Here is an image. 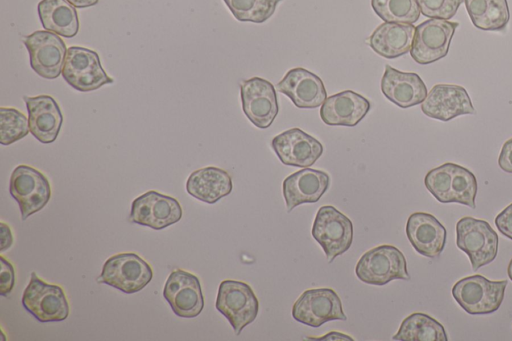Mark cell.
<instances>
[{"label": "cell", "instance_id": "cell-20", "mask_svg": "<svg viewBox=\"0 0 512 341\" xmlns=\"http://www.w3.org/2000/svg\"><path fill=\"white\" fill-rule=\"evenodd\" d=\"M330 183L329 175L321 170L303 168L288 177L282 184L287 211L303 203H315L327 191Z\"/></svg>", "mask_w": 512, "mask_h": 341}, {"label": "cell", "instance_id": "cell-8", "mask_svg": "<svg viewBox=\"0 0 512 341\" xmlns=\"http://www.w3.org/2000/svg\"><path fill=\"white\" fill-rule=\"evenodd\" d=\"M62 76L72 88L80 92L93 91L113 83V79L102 68L99 55L79 46L67 49Z\"/></svg>", "mask_w": 512, "mask_h": 341}, {"label": "cell", "instance_id": "cell-15", "mask_svg": "<svg viewBox=\"0 0 512 341\" xmlns=\"http://www.w3.org/2000/svg\"><path fill=\"white\" fill-rule=\"evenodd\" d=\"M242 109L258 128H268L278 114L276 90L271 82L260 77L244 80L240 84Z\"/></svg>", "mask_w": 512, "mask_h": 341}, {"label": "cell", "instance_id": "cell-6", "mask_svg": "<svg viewBox=\"0 0 512 341\" xmlns=\"http://www.w3.org/2000/svg\"><path fill=\"white\" fill-rule=\"evenodd\" d=\"M311 233L331 263L350 248L353 241V224L334 206L325 205L317 211Z\"/></svg>", "mask_w": 512, "mask_h": 341}, {"label": "cell", "instance_id": "cell-30", "mask_svg": "<svg viewBox=\"0 0 512 341\" xmlns=\"http://www.w3.org/2000/svg\"><path fill=\"white\" fill-rule=\"evenodd\" d=\"M233 16L241 22L263 23L275 12L282 0H223Z\"/></svg>", "mask_w": 512, "mask_h": 341}, {"label": "cell", "instance_id": "cell-25", "mask_svg": "<svg viewBox=\"0 0 512 341\" xmlns=\"http://www.w3.org/2000/svg\"><path fill=\"white\" fill-rule=\"evenodd\" d=\"M232 179L221 168L208 166L192 172L186 182L189 195L202 202L213 204L232 191Z\"/></svg>", "mask_w": 512, "mask_h": 341}, {"label": "cell", "instance_id": "cell-27", "mask_svg": "<svg viewBox=\"0 0 512 341\" xmlns=\"http://www.w3.org/2000/svg\"><path fill=\"white\" fill-rule=\"evenodd\" d=\"M473 25L485 31H501L508 24L507 0H464Z\"/></svg>", "mask_w": 512, "mask_h": 341}, {"label": "cell", "instance_id": "cell-28", "mask_svg": "<svg viewBox=\"0 0 512 341\" xmlns=\"http://www.w3.org/2000/svg\"><path fill=\"white\" fill-rule=\"evenodd\" d=\"M401 341H448L443 325L433 317L416 312L406 317L392 337Z\"/></svg>", "mask_w": 512, "mask_h": 341}, {"label": "cell", "instance_id": "cell-37", "mask_svg": "<svg viewBox=\"0 0 512 341\" xmlns=\"http://www.w3.org/2000/svg\"><path fill=\"white\" fill-rule=\"evenodd\" d=\"M498 165L503 171L512 173V138L503 144L498 158Z\"/></svg>", "mask_w": 512, "mask_h": 341}, {"label": "cell", "instance_id": "cell-17", "mask_svg": "<svg viewBox=\"0 0 512 341\" xmlns=\"http://www.w3.org/2000/svg\"><path fill=\"white\" fill-rule=\"evenodd\" d=\"M421 110L426 116L444 122L476 113L466 89L454 84L433 86L421 103Z\"/></svg>", "mask_w": 512, "mask_h": 341}, {"label": "cell", "instance_id": "cell-10", "mask_svg": "<svg viewBox=\"0 0 512 341\" xmlns=\"http://www.w3.org/2000/svg\"><path fill=\"white\" fill-rule=\"evenodd\" d=\"M292 317L297 322L318 328L333 321H346L342 302L331 288H315L304 291L292 307Z\"/></svg>", "mask_w": 512, "mask_h": 341}, {"label": "cell", "instance_id": "cell-21", "mask_svg": "<svg viewBox=\"0 0 512 341\" xmlns=\"http://www.w3.org/2000/svg\"><path fill=\"white\" fill-rule=\"evenodd\" d=\"M23 100L26 103L32 135L44 144L54 142L63 123L58 103L50 95L24 96Z\"/></svg>", "mask_w": 512, "mask_h": 341}, {"label": "cell", "instance_id": "cell-11", "mask_svg": "<svg viewBox=\"0 0 512 341\" xmlns=\"http://www.w3.org/2000/svg\"><path fill=\"white\" fill-rule=\"evenodd\" d=\"M458 22L430 18L415 28L411 57L421 65H427L444 58L449 51Z\"/></svg>", "mask_w": 512, "mask_h": 341}, {"label": "cell", "instance_id": "cell-2", "mask_svg": "<svg viewBox=\"0 0 512 341\" xmlns=\"http://www.w3.org/2000/svg\"><path fill=\"white\" fill-rule=\"evenodd\" d=\"M355 274L360 281L377 286L396 279L410 280L404 254L392 245H380L364 253Z\"/></svg>", "mask_w": 512, "mask_h": 341}, {"label": "cell", "instance_id": "cell-13", "mask_svg": "<svg viewBox=\"0 0 512 341\" xmlns=\"http://www.w3.org/2000/svg\"><path fill=\"white\" fill-rule=\"evenodd\" d=\"M182 217V208L175 198L150 190L131 204L130 221L154 230L164 229L177 223Z\"/></svg>", "mask_w": 512, "mask_h": 341}, {"label": "cell", "instance_id": "cell-24", "mask_svg": "<svg viewBox=\"0 0 512 341\" xmlns=\"http://www.w3.org/2000/svg\"><path fill=\"white\" fill-rule=\"evenodd\" d=\"M415 28L413 24L384 22L370 35L369 46L384 58H398L410 52Z\"/></svg>", "mask_w": 512, "mask_h": 341}, {"label": "cell", "instance_id": "cell-29", "mask_svg": "<svg viewBox=\"0 0 512 341\" xmlns=\"http://www.w3.org/2000/svg\"><path fill=\"white\" fill-rule=\"evenodd\" d=\"M371 6L385 22L413 24L421 13L416 0H371Z\"/></svg>", "mask_w": 512, "mask_h": 341}, {"label": "cell", "instance_id": "cell-36", "mask_svg": "<svg viewBox=\"0 0 512 341\" xmlns=\"http://www.w3.org/2000/svg\"><path fill=\"white\" fill-rule=\"evenodd\" d=\"M494 222L498 231L512 240V203L496 216Z\"/></svg>", "mask_w": 512, "mask_h": 341}, {"label": "cell", "instance_id": "cell-22", "mask_svg": "<svg viewBox=\"0 0 512 341\" xmlns=\"http://www.w3.org/2000/svg\"><path fill=\"white\" fill-rule=\"evenodd\" d=\"M381 91L388 100L401 108L421 104L427 96V87L418 74L402 72L390 65H385Z\"/></svg>", "mask_w": 512, "mask_h": 341}, {"label": "cell", "instance_id": "cell-23", "mask_svg": "<svg viewBox=\"0 0 512 341\" xmlns=\"http://www.w3.org/2000/svg\"><path fill=\"white\" fill-rule=\"evenodd\" d=\"M370 102L362 95L345 90L327 97L320 108L322 121L331 126H356L370 110Z\"/></svg>", "mask_w": 512, "mask_h": 341}, {"label": "cell", "instance_id": "cell-40", "mask_svg": "<svg viewBox=\"0 0 512 341\" xmlns=\"http://www.w3.org/2000/svg\"><path fill=\"white\" fill-rule=\"evenodd\" d=\"M67 1L76 8H86V7L96 5L99 0H67Z\"/></svg>", "mask_w": 512, "mask_h": 341}, {"label": "cell", "instance_id": "cell-19", "mask_svg": "<svg viewBox=\"0 0 512 341\" xmlns=\"http://www.w3.org/2000/svg\"><path fill=\"white\" fill-rule=\"evenodd\" d=\"M277 89L287 95L298 108H316L327 98L322 80L304 68H293L277 84Z\"/></svg>", "mask_w": 512, "mask_h": 341}, {"label": "cell", "instance_id": "cell-34", "mask_svg": "<svg viewBox=\"0 0 512 341\" xmlns=\"http://www.w3.org/2000/svg\"><path fill=\"white\" fill-rule=\"evenodd\" d=\"M420 12L428 18L449 20L464 0H416Z\"/></svg>", "mask_w": 512, "mask_h": 341}, {"label": "cell", "instance_id": "cell-39", "mask_svg": "<svg viewBox=\"0 0 512 341\" xmlns=\"http://www.w3.org/2000/svg\"><path fill=\"white\" fill-rule=\"evenodd\" d=\"M306 339L307 340H317V341H322V340H326V341H331V340H349V341H354V339L352 337H350L349 335H346V334H343V333H340V332H336V331L329 332L326 335H323L321 337H308Z\"/></svg>", "mask_w": 512, "mask_h": 341}, {"label": "cell", "instance_id": "cell-32", "mask_svg": "<svg viewBox=\"0 0 512 341\" xmlns=\"http://www.w3.org/2000/svg\"><path fill=\"white\" fill-rule=\"evenodd\" d=\"M29 121L15 108H0V143L10 145L29 133Z\"/></svg>", "mask_w": 512, "mask_h": 341}, {"label": "cell", "instance_id": "cell-26", "mask_svg": "<svg viewBox=\"0 0 512 341\" xmlns=\"http://www.w3.org/2000/svg\"><path fill=\"white\" fill-rule=\"evenodd\" d=\"M38 14L43 28L66 38L74 37L79 30L75 7L67 0H41Z\"/></svg>", "mask_w": 512, "mask_h": 341}, {"label": "cell", "instance_id": "cell-16", "mask_svg": "<svg viewBox=\"0 0 512 341\" xmlns=\"http://www.w3.org/2000/svg\"><path fill=\"white\" fill-rule=\"evenodd\" d=\"M279 160L288 166L307 168L322 155L323 145L300 128L288 129L272 139Z\"/></svg>", "mask_w": 512, "mask_h": 341}, {"label": "cell", "instance_id": "cell-41", "mask_svg": "<svg viewBox=\"0 0 512 341\" xmlns=\"http://www.w3.org/2000/svg\"><path fill=\"white\" fill-rule=\"evenodd\" d=\"M507 274H508V277L510 278V280H512V258L508 264Z\"/></svg>", "mask_w": 512, "mask_h": 341}, {"label": "cell", "instance_id": "cell-18", "mask_svg": "<svg viewBox=\"0 0 512 341\" xmlns=\"http://www.w3.org/2000/svg\"><path fill=\"white\" fill-rule=\"evenodd\" d=\"M406 235L413 248L428 258L438 257L447 239L445 227L434 215L426 212H415L408 217Z\"/></svg>", "mask_w": 512, "mask_h": 341}, {"label": "cell", "instance_id": "cell-9", "mask_svg": "<svg viewBox=\"0 0 512 341\" xmlns=\"http://www.w3.org/2000/svg\"><path fill=\"white\" fill-rule=\"evenodd\" d=\"M9 192L19 205L22 220L44 208L51 197L46 176L28 165H19L13 170Z\"/></svg>", "mask_w": 512, "mask_h": 341}, {"label": "cell", "instance_id": "cell-7", "mask_svg": "<svg viewBox=\"0 0 512 341\" xmlns=\"http://www.w3.org/2000/svg\"><path fill=\"white\" fill-rule=\"evenodd\" d=\"M22 305L39 322H57L69 315V303L61 286L43 281L35 272L22 295Z\"/></svg>", "mask_w": 512, "mask_h": 341}, {"label": "cell", "instance_id": "cell-14", "mask_svg": "<svg viewBox=\"0 0 512 341\" xmlns=\"http://www.w3.org/2000/svg\"><path fill=\"white\" fill-rule=\"evenodd\" d=\"M172 311L182 318L197 317L204 308V298L197 276L182 269L173 270L163 289Z\"/></svg>", "mask_w": 512, "mask_h": 341}, {"label": "cell", "instance_id": "cell-33", "mask_svg": "<svg viewBox=\"0 0 512 341\" xmlns=\"http://www.w3.org/2000/svg\"><path fill=\"white\" fill-rule=\"evenodd\" d=\"M452 163L447 162L428 171L424 178L427 190L441 203H450Z\"/></svg>", "mask_w": 512, "mask_h": 341}, {"label": "cell", "instance_id": "cell-3", "mask_svg": "<svg viewBox=\"0 0 512 341\" xmlns=\"http://www.w3.org/2000/svg\"><path fill=\"white\" fill-rule=\"evenodd\" d=\"M498 242L497 233L485 220L465 216L456 224V245L467 254L474 271L496 258Z\"/></svg>", "mask_w": 512, "mask_h": 341}, {"label": "cell", "instance_id": "cell-12", "mask_svg": "<svg viewBox=\"0 0 512 341\" xmlns=\"http://www.w3.org/2000/svg\"><path fill=\"white\" fill-rule=\"evenodd\" d=\"M23 43L29 52L31 68L39 76L55 79L60 75L67 49L57 34L38 30L25 36Z\"/></svg>", "mask_w": 512, "mask_h": 341}, {"label": "cell", "instance_id": "cell-5", "mask_svg": "<svg viewBox=\"0 0 512 341\" xmlns=\"http://www.w3.org/2000/svg\"><path fill=\"white\" fill-rule=\"evenodd\" d=\"M152 278L153 270L148 262L136 253L127 252L108 258L97 282L133 294L142 290Z\"/></svg>", "mask_w": 512, "mask_h": 341}, {"label": "cell", "instance_id": "cell-31", "mask_svg": "<svg viewBox=\"0 0 512 341\" xmlns=\"http://www.w3.org/2000/svg\"><path fill=\"white\" fill-rule=\"evenodd\" d=\"M477 180L467 168L452 163V183L450 203H460L469 208H476Z\"/></svg>", "mask_w": 512, "mask_h": 341}, {"label": "cell", "instance_id": "cell-35", "mask_svg": "<svg viewBox=\"0 0 512 341\" xmlns=\"http://www.w3.org/2000/svg\"><path fill=\"white\" fill-rule=\"evenodd\" d=\"M1 272H0V295L7 296L15 285V270L10 261L4 256H0Z\"/></svg>", "mask_w": 512, "mask_h": 341}, {"label": "cell", "instance_id": "cell-38", "mask_svg": "<svg viewBox=\"0 0 512 341\" xmlns=\"http://www.w3.org/2000/svg\"><path fill=\"white\" fill-rule=\"evenodd\" d=\"M1 227V252L9 249L13 243V236L10 227L4 222L0 223Z\"/></svg>", "mask_w": 512, "mask_h": 341}, {"label": "cell", "instance_id": "cell-4", "mask_svg": "<svg viewBox=\"0 0 512 341\" xmlns=\"http://www.w3.org/2000/svg\"><path fill=\"white\" fill-rule=\"evenodd\" d=\"M215 307L229 321L235 334L239 335L256 319L259 301L247 283L227 279L219 285Z\"/></svg>", "mask_w": 512, "mask_h": 341}, {"label": "cell", "instance_id": "cell-1", "mask_svg": "<svg viewBox=\"0 0 512 341\" xmlns=\"http://www.w3.org/2000/svg\"><path fill=\"white\" fill-rule=\"evenodd\" d=\"M507 284V280L493 281L476 274L458 280L452 296L468 314H490L501 306Z\"/></svg>", "mask_w": 512, "mask_h": 341}]
</instances>
